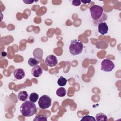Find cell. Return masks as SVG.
I'll return each mask as SVG.
<instances>
[{"mask_svg": "<svg viewBox=\"0 0 121 121\" xmlns=\"http://www.w3.org/2000/svg\"><path fill=\"white\" fill-rule=\"evenodd\" d=\"M91 17L93 19V23L95 25L104 22L107 18V16L104 12L102 7L95 5L90 8Z\"/></svg>", "mask_w": 121, "mask_h": 121, "instance_id": "obj_1", "label": "cell"}, {"mask_svg": "<svg viewBox=\"0 0 121 121\" xmlns=\"http://www.w3.org/2000/svg\"><path fill=\"white\" fill-rule=\"evenodd\" d=\"M20 112L21 114L25 117L32 116L36 113L37 108L34 103L30 101H26L20 105Z\"/></svg>", "mask_w": 121, "mask_h": 121, "instance_id": "obj_2", "label": "cell"}, {"mask_svg": "<svg viewBox=\"0 0 121 121\" xmlns=\"http://www.w3.org/2000/svg\"><path fill=\"white\" fill-rule=\"evenodd\" d=\"M69 52L73 56L80 54L83 49L82 43L79 40L74 39L71 41L69 47Z\"/></svg>", "mask_w": 121, "mask_h": 121, "instance_id": "obj_3", "label": "cell"}, {"mask_svg": "<svg viewBox=\"0 0 121 121\" xmlns=\"http://www.w3.org/2000/svg\"><path fill=\"white\" fill-rule=\"evenodd\" d=\"M38 104L41 109L44 110L50 107L52 104V99L48 95H43L39 99Z\"/></svg>", "mask_w": 121, "mask_h": 121, "instance_id": "obj_4", "label": "cell"}, {"mask_svg": "<svg viewBox=\"0 0 121 121\" xmlns=\"http://www.w3.org/2000/svg\"><path fill=\"white\" fill-rule=\"evenodd\" d=\"M115 67L114 63L109 59H105L101 62V70L105 72L111 71Z\"/></svg>", "mask_w": 121, "mask_h": 121, "instance_id": "obj_5", "label": "cell"}, {"mask_svg": "<svg viewBox=\"0 0 121 121\" xmlns=\"http://www.w3.org/2000/svg\"><path fill=\"white\" fill-rule=\"evenodd\" d=\"M45 63L46 65L49 67H55L58 64V60L54 55L51 54L46 57L45 60Z\"/></svg>", "mask_w": 121, "mask_h": 121, "instance_id": "obj_6", "label": "cell"}, {"mask_svg": "<svg viewBox=\"0 0 121 121\" xmlns=\"http://www.w3.org/2000/svg\"><path fill=\"white\" fill-rule=\"evenodd\" d=\"M108 26L107 24L104 22L98 25V32L102 35H104L107 33L108 31Z\"/></svg>", "mask_w": 121, "mask_h": 121, "instance_id": "obj_7", "label": "cell"}, {"mask_svg": "<svg viewBox=\"0 0 121 121\" xmlns=\"http://www.w3.org/2000/svg\"><path fill=\"white\" fill-rule=\"evenodd\" d=\"M31 73L34 77L38 78L42 75L43 73V69L40 66L37 65L34 67L32 69Z\"/></svg>", "mask_w": 121, "mask_h": 121, "instance_id": "obj_8", "label": "cell"}, {"mask_svg": "<svg viewBox=\"0 0 121 121\" xmlns=\"http://www.w3.org/2000/svg\"><path fill=\"white\" fill-rule=\"evenodd\" d=\"M14 77L15 78L20 80L24 78L25 73L22 69H17L14 71Z\"/></svg>", "mask_w": 121, "mask_h": 121, "instance_id": "obj_9", "label": "cell"}, {"mask_svg": "<svg viewBox=\"0 0 121 121\" xmlns=\"http://www.w3.org/2000/svg\"><path fill=\"white\" fill-rule=\"evenodd\" d=\"M43 54V50L40 48H36L33 51V55L34 58L38 60H40L42 59Z\"/></svg>", "mask_w": 121, "mask_h": 121, "instance_id": "obj_10", "label": "cell"}, {"mask_svg": "<svg viewBox=\"0 0 121 121\" xmlns=\"http://www.w3.org/2000/svg\"><path fill=\"white\" fill-rule=\"evenodd\" d=\"M28 95L26 91H21L19 92L17 95V98L20 101H25Z\"/></svg>", "mask_w": 121, "mask_h": 121, "instance_id": "obj_11", "label": "cell"}, {"mask_svg": "<svg viewBox=\"0 0 121 121\" xmlns=\"http://www.w3.org/2000/svg\"><path fill=\"white\" fill-rule=\"evenodd\" d=\"M39 63V60L35 58H30L28 60V64L31 67H35Z\"/></svg>", "mask_w": 121, "mask_h": 121, "instance_id": "obj_12", "label": "cell"}, {"mask_svg": "<svg viewBox=\"0 0 121 121\" xmlns=\"http://www.w3.org/2000/svg\"><path fill=\"white\" fill-rule=\"evenodd\" d=\"M95 120L97 121H107V117L104 113H99L95 116Z\"/></svg>", "mask_w": 121, "mask_h": 121, "instance_id": "obj_13", "label": "cell"}, {"mask_svg": "<svg viewBox=\"0 0 121 121\" xmlns=\"http://www.w3.org/2000/svg\"><path fill=\"white\" fill-rule=\"evenodd\" d=\"M67 91L64 87H60L56 91V95L59 97H63L66 94Z\"/></svg>", "mask_w": 121, "mask_h": 121, "instance_id": "obj_14", "label": "cell"}, {"mask_svg": "<svg viewBox=\"0 0 121 121\" xmlns=\"http://www.w3.org/2000/svg\"><path fill=\"white\" fill-rule=\"evenodd\" d=\"M38 97H39V96L37 93H32L29 96V99L31 102L35 103L38 100Z\"/></svg>", "mask_w": 121, "mask_h": 121, "instance_id": "obj_15", "label": "cell"}, {"mask_svg": "<svg viewBox=\"0 0 121 121\" xmlns=\"http://www.w3.org/2000/svg\"><path fill=\"white\" fill-rule=\"evenodd\" d=\"M67 82V80L66 78L63 77L62 76H60L57 81V83L59 86H63L66 85Z\"/></svg>", "mask_w": 121, "mask_h": 121, "instance_id": "obj_16", "label": "cell"}, {"mask_svg": "<svg viewBox=\"0 0 121 121\" xmlns=\"http://www.w3.org/2000/svg\"><path fill=\"white\" fill-rule=\"evenodd\" d=\"M47 118L43 115H36L35 118L34 119L33 121H47Z\"/></svg>", "mask_w": 121, "mask_h": 121, "instance_id": "obj_17", "label": "cell"}, {"mask_svg": "<svg viewBox=\"0 0 121 121\" xmlns=\"http://www.w3.org/2000/svg\"><path fill=\"white\" fill-rule=\"evenodd\" d=\"M95 121V119L92 116L85 115L83 116L81 121Z\"/></svg>", "mask_w": 121, "mask_h": 121, "instance_id": "obj_18", "label": "cell"}, {"mask_svg": "<svg viewBox=\"0 0 121 121\" xmlns=\"http://www.w3.org/2000/svg\"><path fill=\"white\" fill-rule=\"evenodd\" d=\"M81 4V1L79 0H73L72 1V5L75 6H78Z\"/></svg>", "mask_w": 121, "mask_h": 121, "instance_id": "obj_19", "label": "cell"}, {"mask_svg": "<svg viewBox=\"0 0 121 121\" xmlns=\"http://www.w3.org/2000/svg\"><path fill=\"white\" fill-rule=\"evenodd\" d=\"M34 1L33 0V1H30V0H26V1H25V0H23V2H25L26 4H31Z\"/></svg>", "mask_w": 121, "mask_h": 121, "instance_id": "obj_20", "label": "cell"}, {"mask_svg": "<svg viewBox=\"0 0 121 121\" xmlns=\"http://www.w3.org/2000/svg\"><path fill=\"white\" fill-rule=\"evenodd\" d=\"M81 2H82L84 4H88L91 2V0H80Z\"/></svg>", "mask_w": 121, "mask_h": 121, "instance_id": "obj_21", "label": "cell"}]
</instances>
